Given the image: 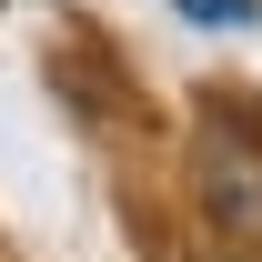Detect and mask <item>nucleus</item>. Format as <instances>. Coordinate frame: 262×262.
<instances>
[{
	"label": "nucleus",
	"instance_id": "1",
	"mask_svg": "<svg viewBox=\"0 0 262 262\" xmlns=\"http://www.w3.org/2000/svg\"><path fill=\"white\" fill-rule=\"evenodd\" d=\"M182 10H192V20H212V31H222V20H232V31L252 20V0H182Z\"/></svg>",
	"mask_w": 262,
	"mask_h": 262
}]
</instances>
